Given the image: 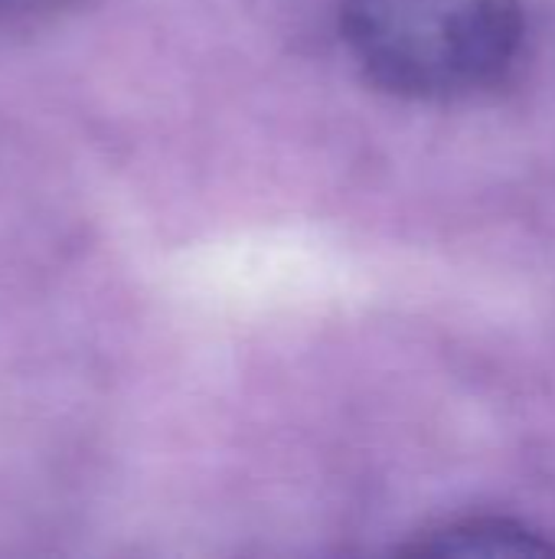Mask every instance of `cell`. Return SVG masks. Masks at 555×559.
<instances>
[{
    "label": "cell",
    "instance_id": "1",
    "mask_svg": "<svg viewBox=\"0 0 555 559\" xmlns=\"http://www.w3.org/2000/svg\"><path fill=\"white\" fill-rule=\"evenodd\" d=\"M343 39L379 88L412 102H461L517 66L520 0H343Z\"/></svg>",
    "mask_w": 555,
    "mask_h": 559
},
{
    "label": "cell",
    "instance_id": "2",
    "mask_svg": "<svg viewBox=\"0 0 555 559\" xmlns=\"http://www.w3.org/2000/svg\"><path fill=\"white\" fill-rule=\"evenodd\" d=\"M409 554L438 559H550L555 544L536 527L510 518H468L419 537Z\"/></svg>",
    "mask_w": 555,
    "mask_h": 559
},
{
    "label": "cell",
    "instance_id": "3",
    "mask_svg": "<svg viewBox=\"0 0 555 559\" xmlns=\"http://www.w3.org/2000/svg\"><path fill=\"white\" fill-rule=\"evenodd\" d=\"M82 0H0V26L7 23H23V20H39L49 13H62Z\"/></svg>",
    "mask_w": 555,
    "mask_h": 559
}]
</instances>
